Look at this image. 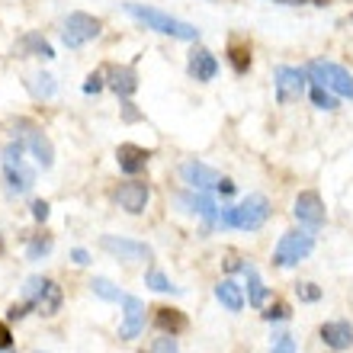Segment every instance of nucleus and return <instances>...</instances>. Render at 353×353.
<instances>
[{"mask_svg": "<svg viewBox=\"0 0 353 353\" xmlns=\"http://www.w3.org/2000/svg\"><path fill=\"white\" fill-rule=\"evenodd\" d=\"M125 13L132 19L145 23L148 29L161 32V36H170V39H180V42H196L199 39V29L193 23H183V19L170 17V13H161L154 7H141V3H125Z\"/></svg>", "mask_w": 353, "mask_h": 353, "instance_id": "f257e3e1", "label": "nucleus"}, {"mask_svg": "<svg viewBox=\"0 0 353 353\" xmlns=\"http://www.w3.org/2000/svg\"><path fill=\"white\" fill-rule=\"evenodd\" d=\"M270 199L261 193L248 196L244 203L232 205V209H225L222 219H219V225L222 228H238V232H257V228H263L270 219Z\"/></svg>", "mask_w": 353, "mask_h": 353, "instance_id": "f03ea898", "label": "nucleus"}, {"mask_svg": "<svg viewBox=\"0 0 353 353\" xmlns=\"http://www.w3.org/2000/svg\"><path fill=\"white\" fill-rule=\"evenodd\" d=\"M23 151H26V145H23L19 139L7 141L3 151H0V158H3V180H7V190L10 193H17V196L29 193V190L36 186V170L23 161Z\"/></svg>", "mask_w": 353, "mask_h": 353, "instance_id": "7ed1b4c3", "label": "nucleus"}, {"mask_svg": "<svg viewBox=\"0 0 353 353\" xmlns=\"http://www.w3.org/2000/svg\"><path fill=\"white\" fill-rule=\"evenodd\" d=\"M23 299H26L29 305H32V312H39L42 318L58 315V312H61V302H65L61 286L48 276H29L26 286H23Z\"/></svg>", "mask_w": 353, "mask_h": 353, "instance_id": "20e7f679", "label": "nucleus"}, {"mask_svg": "<svg viewBox=\"0 0 353 353\" xmlns=\"http://www.w3.org/2000/svg\"><path fill=\"white\" fill-rule=\"evenodd\" d=\"M315 251V234L312 232H286L279 238L276 251H273V267L289 270L299 261H305L308 254Z\"/></svg>", "mask_w": 353, "mask_h": 353, "instance_id": "39448f33", "label": "nucleus"}, {"mask_svg": "<svg viewBox=\"0 0 353 353\" xmlns=\"http://www.w3.org/2000/svg\"><path fill=\"white\" fill-rule=\"evenodd\" d=\"M305 71L312 74L315 84L327 87V90L337 93V97H350L353 100V74L347 68L334 65V61H308Z\"/></svg>", "mask_w": 353, "mask_h": 353, "instance_id": "423d86ee", "label": "nucleus"}, {"mask_svg": "<svg viewBox=\"0 0 353 353\" xmlns=\"http://www.w3.org/2000/svg\"><path fill=\"white\" fill-rule=\"evenodd\" d=\"M100 32H103L100 19L90 17V13H68V19L61 23V42H65L68 48L87 46V42H93Z\"/></svg>", "mask_w": 353, "mask_h": 353, "instance_id": "0eeeda50", "label": "nucleus"}, {"mask_svg": "<svg viewBox=\"0 0 353 353\" xmlns=\"http://www.w3.org/2000/svg\"><path fill=\"white\" fill-rule=\"evenodd\" d=\"M17 139L23 141L29 151H32V158H36V164L42 170H48L52 164H55V148H52V141L42 135V129H39V125H32L29 119H19L17 122Z\"/></svg>", "mask_w": 353, "mask_h": 353, "instance_id": "6e6552de", "label": "nucleus"}, {"mask_svg": "<svg viewBox=\"0 0 353 353\" xmlns=\"http://www.w3.org/2000/svg\"><path fill=\"white\" fill-rule=\"evenodd\" d=\"M292 212H296L299 225H305L308 232H318L321 225H325L327 212H325V199L315 193V190H302L296 196V203H292Z\"/></svg>", "mask_w": 353, "mask_h": 353, "instance_id": "1a4fd4ad", "label": "nucleus"}, {"mask_svg": "<svg viewBox=\"0 0 353 353\" xmlns=\"http://www.w3.org/2000/svg\"><path fill=\"white\" fill-rule=\"evenodd\" d=\"M100 248L119 261H129V263H139V261H151L154 251H151L145 241H135V238H116V234H103L100 238Z\"/></svg>", "mask_w": 353, "mask_h": 353, "instance_id": "9d476101", "label": "nucleus"}, {"mask_svg": "<svg viewBox=\"0 0 353 353\" xmlns=\"http://www.w3.org/2000/svg\"><path fill=\"white\" fill-rule=\"evenodd\" d=\"M273 87H276V103H296L302 93H305V71L289 65H279L276 74H273Z\"/></svg>", "mask_w": 353, "mask_h": 353, "instance_id": "9b49d317", "label": "nucleus"}, {"mask_svg": "<svg viewBox=\"0 0 353 353\" xmlns=\"http://www.w3.org/2000/svg\"><path fill=\"white\" fill-rule=\"evenodd\" d=\"M122 325H119V337L122 341H135L145 331V302L139 296H122Z\"/></svg>", "mask_w": 353, "mask_h": 353, "instance_id": "f8f14e48", "label": "nucleus"}, {"mask_svg": "<svg viewBox=\"0 0 353 353\" xmlns=\"http://www.w3.org/2000/svg\"><path fill=\"white\" fill-rule=\"evenodd\" d=\"M148 183H141V180H129V183L119 186V193H116V203L125 209L129 215H141L145 212V205H148Z\"/></svg>", "mask_w": 353, "mask_h": 353, "instance_id": "ddd939ff", "label": "nucleus"}, {"mask_svg": "<svg viewBox=\"0 0 353 353\" xmlns=\"http://www.w3.org/2000/svg\"><path fill=\"white\" fill-rule=\"evenodd\" d=\"M180 176H183V183H190L193 190H209V186H219L222 174L203 161H183L180 164Z\"/></svg>", "mask_w": 353, "mask_h": 353, "instance_id": "4468645a", "label": "nucleus"}, {"mask_svg": "<svg viewBox=\"0 0 353 353\" xmlns=\"http://www.w3.org/2000/svg\"><path fill=\"white\" fill-rule=\"evenodd\" d=\"M186 71H190L193 81L209 84V81H215V74H219V61H215V55L209 48H193V52H190V61H186Z\"/></svg>", "mask_w": 353, "mask_h": 353, "instance_id": "2eb2a0df", "label": "nucleus"}, {"mask_svg": "<svg viewBox=\"0 0 353 353\" xmlns=\"http://www.w3.org/2000/svg\"><path fill=\"white\" fill-rule=\"evenodd\" d=\"M116 161H119V170L122 174H141V170L148 168V161H151V151L139 148V145H119V151H116Z\"/></svg>", "mask_w": 353, "mask_h": 353, "instance_id": "dca6fc26", "label": "nucleus"}, {"mask_svg": "<svg viewBox=\"0 0 353 353\" xmlns=\"http://www.w3.org/2000/svg\"><path fill=\"white\" fill-rule=\"evenodd\" d=\"M318 337L331 350H347L353 344V327H350V321H327V325H321Z\"/></svg>", "mask_w": 353, "mask_h": 353, "instance_id": "f3484780", "label": "nucleus"}, {"mask_svg": "<svg viewBox=\"0 0 353 353\" xmlns=\"http://www.w3.org/2000/svg\"><path fill=\"white\" fill-rule=\"evenodd\" d=\"M17 55L19 58H55V48L48 46L46 39L39 36V32H26V36L17 42Z\"/></svg>", "mask_w": 353, "mask_h": 353, "instance_id": "a211bd4d", "label": "nucleus"}, {"mask_svg": "<svg viewBox=\"0 0 353 353\" xmlns=\"http://www.w3.org/2000/svg\"><path fill=\"white\" fill-rule=\"evenodd\" d=\"M180 203L190 209V212H196V215H203L209 225H219V219H222V212H219V205L209 199V196H203V193H183L180 196Z\"/></svg>", "mask_w": 353, "mask_h": 353, "instance_id": "6ab92c4d", "label": "nucleus"}, {"mask_svg": "<svg viewBox=\"0 0 353 353\" xmlns=\"http://www.w3.org/2000/svg\"><path fill=\"white\" fill-rule=\"evenodd\" d=\"M110 87L119 93L122 100H129L132 93L139 90V74H135V68H125V65L110 68Z\"/></svg>", "mask_w": 353, "mask_h": 353, "instance_id": "aec40b11", "label": "nucleus"}, {"mask_svg": "<svg viewBox=\"0 0 353 353\" xmlns=\"http://www.w3.org/2000/svg\"><path fill=\"white\" fill-rule=\"evenodd\" d=\"M215 299H219L228 312H241L244 308V292H241V286H238L234 279H222V283L215 286Z\"/></svg>", "mask_w": 353, "mask_h": 353, "instance_id": "412c9836", "label": "nucleus"}, {"mask_svg": "<svg viewBox=\"0 0 353 353\" xmlns=\"http://www.w3.org/2000/svg\"><path fill=\"white\" fill-rule=\"evenodd\" d=\"M158 327L164 331V334H183L186 327H190V321H186V315L180 312V308H158Z\"/></svg>", "mask_w": 353, "mask_h": 353, "instance_id": "4be33fe9", "label": "nucleus"}, {"mask_svg": "<svg viewBox=\"0 0 353 353\" xmlns=\"http://www.w3.org/2000/svg\"><path fill=\"white\" fill-rule=\"evenodd\" d=\"M244 279H248V302H251L254 308H263V302H267V286H263V279L254 263H244Z\"/></svg>", "mask_w": 353, "mask_h": 353, "instance_id": "5701e85b", "label": "nucleus"}, {"mask_svg": "<svg viewBox=\"0 0 353 353\" xmlns=\"http://www.w3.org/2000/svg\"><path fill=\"white\" fill-rule=\"evenodd\" d=\"M228 61H232L234 74H248L251 71V48L244 46V42H232L228 46Z\"/></svg>", "mask_w": 353, "mask_h": 353, "instance_id": "b1692460", "label": "nucleus"}, {"mask_svg": "<svg viewBox=\"0 0 353 353\" xmlns=\"http://www.w3.org/2000/svg\"><path fill=\"white\" fill-rule=\"evenodd\" d=\"M90 289H93V296H100V299H106V302H119L122 296H125V292H122L119 286H112L110 279L106 276H97L90 283Z\"/></svg>", "mask_w": 353, "mask_h": 353, "instance_id": "393cba45", "label": "nucleus"}, {"mask_svg": "<svg viewBox=\"0 0 353 353\" xmlns=\"http://www.w3.org/2000/svg\"><path fill=\"white\" fill-rule=\"evenodd\" d=\"M26 84H29V90L36 93V97H42V100L55 97V77L52 74H32Z\"/></svg>", "mask_w": 353, "mask_h": 353, "instance_id": "a878e982", "label": "nucleus"}, {"mask_svg": "<svg viewBox=\"0 0 353 353\" xmlns=\"http://www.w3.org/2000/svg\"><path fill=\"white\" fill-rule=\"evenodd\" d=\"M48 254H52V238H48V234H36V238L26 244L29 261H42V257H48Z\"/></svg>", "mask_w": 353, "mask_h": 353, "instance_id": "bb28decb", "label": "nucleus"}, {"mask_svg": "<svg viewBox=\"0 0 353 353\" xmlns=\"http://www.w3.org/2000/svg\"><path fill=\"white\" fill-rule=\"evenodd\" d=\"M145 286H151L154 292H180V286H174L161 270H148V273H145Z\"/></svg>", "mask_w": 353, "mask_h": 353, "instance_id": "cd10ccee", "label": "nucleus"}, {"mask_svg": "<svg viewBox=\"0 0 353 353\" xmlns=\"http://www.w3.org/2000/svg\"><path fill=\"white\" fill-rule=\"evenodd\" d=\"M312 103H315L318 110H337V97L321 84H312Z\"/></svg>", "mask_w": 353, "mask_h": 353, "instance_id": "c85d7f7f", "label": "nucleus"}, {"mask_svg": "<svg viewBox=\"0 0 353 353\" xmlns=\"http://www.w3.org/2000/svg\"><path fill=\"white\" fill-rule=\"evenodd\" d=\"M289 318V305L286 302H273V305L263 312V321H286Z\"/></svg>", "mask_w": 353, "mask_h": 353, "instance_id": "c756f323", "label": "nucleus"}, {"mask_svg": "<svg viewBox=\"0 0 353 353\" xmlns=\"http://www.w3.org/2000/svg\"><path fill=\"white\" fill-rule=\"evenodd\" d=\"M270 353H296V337L292 334H279L270 347Z\"/></svg>", "mask_w": 353, "mask_h": 353, "instance_id": "7c9ffc66", "label": "nucleus"}, {"mask_svg": "<svg viewBox=\"0 0 353 353\" xmlns=\"http://www.w3.org/2000/svg\"><path fill=\"white\" fill-rule=\"evenodd\" d=\"M296 292H299V299H302V302H318V299H321V289H318L315 283H299Z\"/></svg>", "mask_w": 353, "mask_h": 353, "instance_id": "2f4dec72", "label": "nucleus"}, {"mask_svg": "<svg viewBox=\"0 0 353 353\" xmlns=\"http://www.w3.org/2000/svg\"><path fill=\"white\" fill-rule=\"evenodd\" d=\"M154 353H180L176 350V341H174V334H164V337H158V341H154Z\"/></svg>", "mask_w": 353, "mask_h": 353, "instance_id": "473e14b6", "label": "nucleus"}, {"mask_svg": "<svg viewBox=\"0 0 353 353\" xmlns=\"http://www.w3.org/2000/svg\"><path fill=\"white\" fill-rule=\"evenodd\" d=\"M26 312H32V305H29V302H23V305H10L7 318H10V321H23V318H26Z\"/></svg>", "mask_w": 353, "mask_h": 353, "instance_id": "72a5a7b5", "label": "nucleus"}, {"mask_svg": "<svg viewBox=\"0 0 353 353\" xmlns=\"http://www.w3.org/2000/svg\"><path fill=\"white\" fill-rule=\"evenodd\" d=\"M32 219H36V222H46L48 219V203L46 199H36V203H32Z\"/></svg>", "mask_w": 353, "mask_h": 353, "instance_id": "f704fd0d", "label": "nucleus"}, {"mask_svg": "<svg viewBox=\"0 0 353 353\" xmlns=\"http://www.w3.org/2000/svg\"><path fill=\"white\" fill-rule=\"evenodd\" d=\"M103 90V77L100 74H90L84 81V93H100Z\"/></svg>", "mask_w": 353, "mask_h": 353, "instance_id": "c9c22d12", "label": "nucleus"}, {"mask_svg": "<svg viewBox=\"0 0 353 353\" xmlns=\"http://www.w3.org/2000/svg\"><path fill=\"white\" fill-rule=\"evenodd\" d=\"M13 347V334H10V327L0 321V350H10Z\"/></svg>", "mask_w": 353, "mask_h": 353, "instance_id": "e433bc0d", "label": "nucleus"}, {"mask_svg": "<svg viewBox=\"0 0 353 353\" xmlns=\"http://www.w3.org/2000/svg\"><path fill=\"white\" fill-rule=\"evenodd\" d=\"M71 261H74L77 267H87V263H90V254H87L84 248H74V251H71Z\"/></svg>", "mask_w": 353, "mask_h": 353, "instance_id": "4c0bfd02", "label": "nucleus"}, {"mask_svg": "<svg viewBox=\"0 0 353 353\" xmlns=\"http://www.w3.org/2000/svg\"><path fill=\"white\" fill-rule=\"evenodd\" d=\"M219 193H222V196H234V183L222 176V180H219Z\"/></svg>", "mask_w": 353, "mask_h": 353, "instance_id": "58836bf2", "label": "nucleus"}, {"mask_svg": "<svg viewBox=\"0 0 353 353\" xmlns=\"http://www.w3.org/2000/svg\"><path fill=\"white\" fill-rule=\"evenodd\" d=\"M122 110H125V119H129V122H135V119H139V112L132 110V103H129V100L122 103Z\"/></svg>", "mask_w": 353, "mask_h": 353, "instance_id": "ea45409f", "label": "nucleus"}, {"mask_svg": "<svg viewBox=\"0 0 353 353\" xmlns=\"http://www.w3.org/2000/svg\"><path fill=\"white\" fill-rule=\"evenodd\" d=\"M273 3H283V7H299V3H305V0H273Z\"/></svg>", "mask_w": 353, "mask_h": 353, "instance_id": "a19ab883", "label": "nucleus"}, {"mask_svg": "<svg viewBox=\"0 0 353 353\" xmlns=\"http://www.w3.org/2000/svg\"><path fill=\"white\" fill-rule=\"evenodd\" d=\"M325 3H327V0H318V7H325Z\"/></svg>", "mask_w": 353, "mask_h": 353, "instance_id": "79ce46f5", "label": "nucleus"}, {"mask_svg": "<svg viewBox=\"0 0 353 353\" xmlns=\"http://www.w3.org/2000/svg\"><path fill=\"white\" fill-rule=\"evenodd\" d=\"M0 254H3V238H0Z\"/></svg>", "mask_w": 353, "mask_h": 353, "instance_id": "37998d69", "label": "nucleus"}]
</instances>
